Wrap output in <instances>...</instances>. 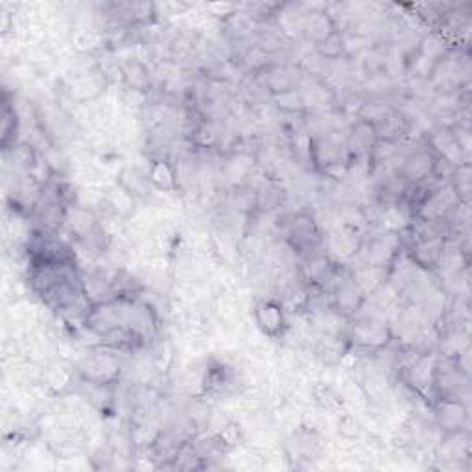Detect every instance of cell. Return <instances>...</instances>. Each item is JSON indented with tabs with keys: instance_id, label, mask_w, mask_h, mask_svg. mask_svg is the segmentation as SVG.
I'll use <instances>...</instances> for the list:
<instances>
[{
	"instance_id": "cell-1",
	"label": "cell",
	"mask_w": 472,
	"mask_h": 472,
	"mask_svg": "<svg viewBox=\"0 0 472 472\" xmlns=\"http://www.w3.org/2000/svg\"><path fill=\"white\" fill-rule=\"evenodd\" d=\"M258 323L268 334H275L282 327V312L273 302H264L258 307Z\"/></svg>"
}]
</instances>
